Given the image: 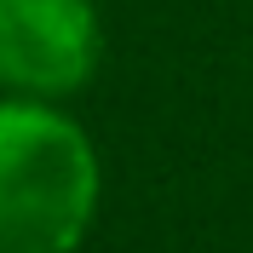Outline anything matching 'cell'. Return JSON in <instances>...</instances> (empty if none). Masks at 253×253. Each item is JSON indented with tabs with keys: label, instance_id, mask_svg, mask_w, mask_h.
I'll use <instances>...</instances> for the list:
<instances>
[{
	"label": "cell",
	"instance_id": "obj_2",
	"mask_svg": "<svg viewBox=\"0 0 253 253\" xmlns=\"http://www.w3.org/2000/svg\"><path fill=\"white\" fill-rule=\"evenodd\" d=\"M98 63L92 0H0V81L23 92H69Z\"/></svg>",
	"mask_w": 253,
	"mask_h": 253
},
{
	"label": "cell",
	"instance_id": "obj_1",
	"mask_svg": "<svg viewBox=\"0 0 253 253\" xmlns=\"http://www.w3.org/2000/svg\"><path fill=\"white\" fill-rule=\"evenodd\" d=\"M92 202L86 138L41 104H0V253H69Z\"/></svg>",
	"mask_w": 253,
	"mask_h": 253
}]
</instances>
